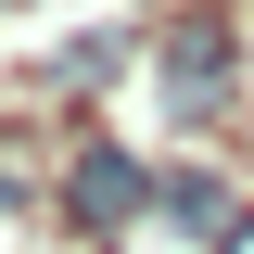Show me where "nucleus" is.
I'll list each match as a JSON object with an SVG mask.
<instances>
[{"mask_svg":"<svg viewBox=\"0 0 254 254\" xmlns=\"http://www.w3.org/2000/svg\"><path fill=\"white\" fill-rule=\"evenodd\" d=\"M153 203H165L178 229H229V190H216V178H153Z\"/></svg>","mask_w":254,"mask_h":254,"instance_id":"7ed1b4c3","label":"nucleus"},{"mask_svg":"<svg viewBox=\"0 0 254 254\" xmlns=\"http://www.w3.org/2000/svg\"><path fill=\"white\" fill-rule=\"evenodd\" d=\"M216 89H229V26L190 13V26L165 38V102H178V115H216Z\"/></svg>","mask_w":254,"mask_h":254,"instance_id":"f03ea898","label":"nucleus"},{"mask_svg":"<svg viewBox=\"0 0 254 254\" xmlns=\"http://www.w3.org/2000/svg\"><path fill=\"white\" fill-rule=\"evenodd\" d=\"M140 203H153V165L115 153V140H89V153L64 165V216H76V229H127Z\"/></svg>","mask_w":254,"mask_h":254,"instance_id":"f257e3e1","label":"nucleus"}]
</instances>
